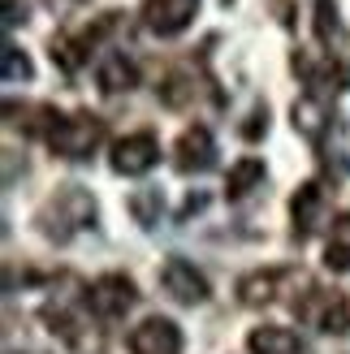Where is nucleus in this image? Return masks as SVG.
I'll list each match as a JSON object with an SVG mask.
<instances>
[{
  "label": "nucleus",
  "mask_w": 350,
  "mask_h": 354,
  "mask_svg": "<svg viewBox=\"0 0 350 354\" xmlns=\"http://www.w3.org/2000/svg\"><path fill=\"white\" fill-rule=\"evenodd\" d=\"M290 65H294V74L311 86V95H320V100H329V95H338V91H346V86H350V61L346 57H333V52L299 48L290 57Z\"/></svg>",
  "instance_id": "3"
},
{
  "label": "nucleus",
  "mask_w": 350,
  "mask_h": 354,
  "mask_svg": "<svg viewBox=\"0 0 350 354\" xmlns=\"http://www.w3.org/2000/svg\"><path fill=\"white\" fill-rule=\"evenodd\" d=\"M208 207V194L203 190H195V194H186V203H182V212H178V221H190L195 212H203Z\"/></svg>",
  "instance_id": "24"
},
{
  "label": "nucleus",
  "mask_w": 350,
  "mask_h": 354,
  "mask_svg": "<svg viewBox=\"0 0 350 354\" xmlns=\"http://www.w3.org/2000/svg\"><path fill=\"white\" fill-rule=\"evenodd\" d=\"M134 281L126 272H104L91 290H86V311L95 320H121L130 307H134Z\"/></svg>",
  "instance_id": "5"
},
{
  "label": "nucleus",
  "mask_w": 350,
  "mask_h": 354,
  "mask_svg": "<svg viewBox=\"0 0 350 354\" xmlns=\"http://www.w3.org/2000/svg\"><path fill=\"white\" fill-rule=\"evenodd\" d=\"M264 160H259V156H242L238 165H230V173H225V199H247V194L264 182Z\"/></svg>",
  "instance_id": "17"
},
{
  "label": "nucleus",
  "mask_w": 350,
  "mask_h": 354,
  "mask_svg": "<svg viewBox=\"0 0 350 354\" xmlns=\"http://www.w3.org/2000/svg\"><path fill=\"white\" fill-rule=\"evenodd\" d=\"M282 281H286V272H277V268L247 272V277L238 281V298L247 307H268V303H277V294H282Z\"/></svg>",
  "instance_id": "16"
},
{
  "label": "nucleus",
  "mask_w": 350,
  "mask_h": 354,
  "mask_svg": "<svg viewBox=\"0 0 350 354\" xmlns=\"http://www.w3.org/2000/svg\"><path fill=\"white\" fill-rule=\"evenodd\" d=\"M117 17L121 13H100L91 26H82L74 35H57V39H52V65H57L61 74H78V69L91 61V52L100 48V39L117 26Z\"/></svg>",
  "instance_id": "4"
},
{
  "label": "nucleus",
  "mask_w": 350,
  "mask_h": 354,
  "mask_svg": "<svg viewBox=\"0 0 350 354\" xmlns=\"http://www.w3.org/2000/svg\"><path fill=\"white\" fill-rule=\"evenodd\" d=\"M173 165L178 173H208L217 165V138L208 126H190L182 130V138L173 143Z\"/></svg>",
  "instance_id": "10"
},
{
  "label": "nucleus",
  "mask_w": 350,
  "mask_h": 354,
  "mask_svg": "<svg viewBox=\"0 0 350 354\" xmlns=\"http://www.w3.org/2000/svg\"><path fill=\"white\" fill-rule=\"evenodd\" d=\"M100 143H104V121L91 109H78V113L61 117L57 130L48 134V147H52V156H61V160H86Z\"/></svg>",
  "instance_id": "2"
},
{
  "label": "nucleus",
  "mask_w": 350,
  "mask_h": 354,
  "mask_svg": "<svg viewBox=\"0 0 350 354\" xmlns=\"http://www.w3.org/2000/svg\"><path fill=\"white\" fill-rule=\"evenodd\" d=\"M316 39L333 52V57H342L346 26H342V17H338V0H316Z\"/></svg>",
  "instance_id": "18"
},
{
  "label": "nucleus",
  "mask_w": 350,
  "mask_h": 354,
  "mask_svg": "<svg viewBox=\"0 0 350 354\" xmlns=\"http://www.w3.org/2000/svg\"><path fill=\"white\" fill-rule=\"evenodd\" d=\"M130 216L138 221V225H143V229H151L156 221H160V207H165V194L160 190H156V186H143V190H134L130 194Z\"/></svg>",
  "instance_id": "19"
},
{
  "label": "nucleus",
  "mask_w": 350,
  "mask_h": 354,
  "mask_svg": "<svg viewBox=\"0 0 350 354\" xmlns=\"http://www.w3.org/2000/svg\"><path fill=\"white\" fill-rule=\"evenodd\" d=\"M195 9H199V0H143L138 17H143V26H147L151 35L173 39V35H182V30L190 26Z\"/></svg>",
  "instance_id": "7"
},
{
  "label": "nucleus",
  "mask_w": 350,
  "mask_h": 354,
  "mask_svg": "<svg viewBox=\"0 0 350 354\" xmlns=\"http://www.w3.org/2000/svg\"><path fill=\"white\" fill-rule=\"evenodd\" d=\"M0 61H5V82H26L30 74H35V65H30V57L17 44H5V52H0Z\"/></svg>",
  "instance_id": "21"
},
{
  "label": "nucleus",
  "mask_w": 350,
  "mask_h": 354,
  "mask_svg": "<svg viewBox=\"0 0 350 354\" xmlns=\"http://www.w3.org/2000/svg\"><path fill=\"white\" fill-rule=\"evenodd\" d=\"M324 263H329L333 272H350V242H329Z\"/></svg>",
  "instance_id": "22"
},
{
  "label": "nucleus",
  "mask_w": 350,
  "mask_h": 354,
  "mask_svg": "<svg viewBox=\"0 0 350 354\" xmlns=\"http://www.w3.org/2000/svg\"><path fill=\"white\" fill-rule=\"evenodd\" d=\"M17 22H22V17H17V0H5V26L13 30Z\"/></svg>",
  "instance_id": "26"
},
{
  "label": "nucleus",
  "mask_w": 350,
  "mask_h": 354,
  "mask_svg": "<svg viewBox=\"0 0 350 354\" xmlns=\"http://www.w3.org/2000/svg\"><path fill=\"white\" fill-rule=\"evenodd\" d=\"M156 160H160V143H156L151 130H138V134H126L113 143V173L121 177H143L156 169Z\"/></svg>",
  "instance_id": "6"
},
{
  "label": "nucleus",
  "mask_w": 350,
  "mask_h": 354,
  "mask_svg": "<svg viewBox=\"0 0 350 354\" xmlns=\"http://www.w3.org/2000/svg\"><path fill=\"white\" fill-rule=\"evenodd\" d=\"M35 225H39V234L48 242H69L74 234L91 229L95 225V199H91V190H82V186H57V194H48V199H44Z\"/></svg>",
  "instance_id": "1"
},
{
  "label": "nucleus",
  "mask_w": 350,
  "mask_h": 354,
  "mask_svg": "<svg viewBox=\"0 0 350 354\" xmlns=\"http://www.w3.org/2000/svg\"><path fill=\"white\" fill-rule=\"evenodd\" d=\"M130 354H178L182 350V328L165 320V315H147L138 328H130L126 337Z\"/></svg>",
  "instance_id": "9"
},
{
  "label": "nucleus",
  "mask_w": 350,
  "mask_h": 354,
  "mask_svg": "<svg viewBox=\"0 0 350 354\" xmlns=\"http://www.w3.org/2000/svg\"><path fill=\"white\" fill-rule=\"evenodd\" d=\"M268 130V104H255L251 117H247V126H242V138H259Z\"/></svg>",
  "instance_id": "23"
},
{
  "label": "nucleus",
  "mask_w": 350,
  "mask_h": 354,
  "mask_svg": "<svg viewBox=\"0 0 350 354\" xmlns=\"http://www.w3.org/2000/svg\"><path fill=\"white\" fill-rule=\"evenodd\" d=\"M95 82H100V91H104V95L134 91V82H138V65L126 57V52H109V57L100 61V69H95Z\"/></svg>",
  "instance_id": "14"
},
{
  "label": "nucleus",
  "mask_w": 350,
  "mask_h": 354,
  "mask_svg": "<svg viewBox=\"0 0 350 354\" xmlns=\"http://www.w3.org/2000/svg\"><path fill=\"white\" fill-rule=\"evenodd\" d=\"M290 121H294V130H299L311 147H324V134L338 126V117L329 113V100L311 95V91L290 104Z\"/></svg>",
  "instance_id": "11"
},
{
  "label": "nucleus",
  "mask_w": 350,
  "mask_h": 354,
  "mask_svg": "<svg viewBox=\"0 0 350 354\" xmlns=\"http://www.w3.org/2000/svg\"><path fill=\"white\" fill-rule=\"evenodd\" d=\"M160 286H165L169 298H178V303H186V307H195V303H203V298H208V277H203L190 259H182V255L165 259Z\"/></svg>",
  "instance_id": "8"
},
{
  "label": "nucleus",
  "mask_w": 350,
  "mask_h": 354,
  "mask_svg": "<svg viewBox=\"0 0 350 354\" xmlns=\"http://www.w3.org/2000/svg\"><path fill=\"white\" fill-rule=\"evenodd\" d=\"M320 212H324V190H320V182H303L299 190H294V199H290L294 238H307V234H316V225H320Z\"/></svg>",
  "instance_id": "13"
},
{
  "label": "nucleus",
  "mask_w": 350,
  "mask_h": 354,
  "mask_svg": "<svg viewBox=\"0 0 350 354\" xmlns=\"http://www.w3.org/2000/svg\"><path fill=\"white\" fill-rule=\"evenodd\" d=\"M273 9H277V17H282V26H294V9H290V0H273Z\"/></svg>",
  "instance_id": "25"
},
{
  "label": "nucleus",
  "mask_w": 350,
  "mask_h": 354,
  "mask_svg": "<svg viewBox=\"0 0 350 354\" xmlns=\"http://www.w3.org/2000/svg\"><path fill=\"white\" fill-rule=\"evenodd\" d=\"M247 346H251V354H303V337L294 328H282V324L251 328Z\"/></svg>",
  "instance_id": "15"
},
{
  "label": "nucleus",
  "mask_w": 350,
  "mask_h": 354,
  "mask_svg": "<svg viewBox=\"0 0 350 354\" xmlns=\"http://www.w3.org/2000/svg\"><path fill=\"white\" fill-rule=\"evenodd\" d=\"M156 91H160V100L169 104V109H186L190 95H195V82H190L186 74H169L160 86H156Z\"/></svg>",
  "instance_id": "20"
},
{
  "label": "nucleus",
  "mask_w": 350,
  "mask_h": 354,
  "mask_svg": "<svg viewBox=\"0 0 350 354\" xmlns=\"http://www.w3.org/2000/svg\"><path fill=\"white\" fill-rule=\"evenodd\" d=\"M299 315H303V320H311L320 333H333V337L350 328L346 294H338V290H311V303H307V307H299Z\"/></svg>",
  "instance_id": "12"
}]
</instances>
